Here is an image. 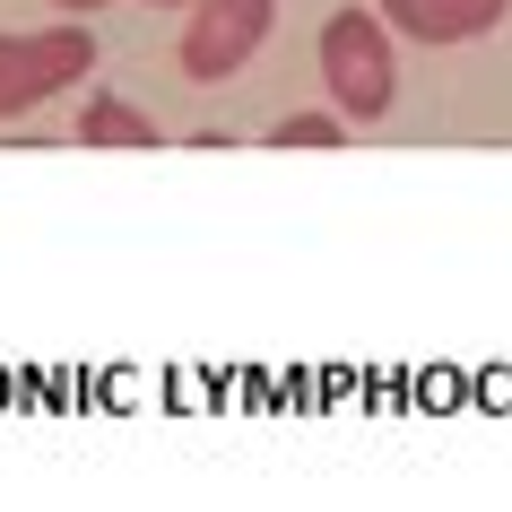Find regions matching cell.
<instances>
[{
    "instance_id": "cell-3",
    "label": "cell",
    "mask_w": 512,
    "mask_h": 512,
    "mask_svg": "<svg viewBox=\"0 0 512 512\" xmlns=\"http://www.w3.org/2000/svg\"><path fill=\"white\" fill-rule=\"evenodd\" d=\"M278 0H191V35H183V70L191 79H235L243 61L270 44Z\"/></svg>"
},
{
    "instance_id": "cell-9",
    "label": "cell",
    "mask_w": 512,
    "mask_h": 512,
    "mask_svg": "<svg viewBox=\"0 0 512 512\" xmlns=\"http://www.w3.org/2000/svg\"><path fill=\"white\" fill-rule=\"evenodd\" d=\"M157 9H191V0H157Z\"/></svg>"
},
{
    "instance_id": "cell-1",
    "label": "cell",
    "mask_w": 512,
    "mask_h": 512,
    "mask_svg": "<svg viewBox=\"0 0 512 512\" xmlns=\"http://www.w3.org/2000/svg\"><path fill=\"white\" fill-rule=\"evenodd\" d=\"M322 79H330V105L348 113V122L391 113V96H400V53H391V18L382 9H339L322 27Z\"/></svg>"
},
{
    "instance_id": "cell-4",
    "label": "cell",
    "mask_w": 512,
    "mask_h": 512,
    "mask_svg": "<svg viewBox=\"0 0 512 512\" xmlns=\"http://www.w3.org/2000/svg\"><path fill=\"white\" fill-rule=\"evenodd\" d=\"M79 139H87V148H157V122H148L131 96H87Z\"/></svg>"
},
{
    "instance_id": "cell-2",
    "label": "cell",
    "mask_w": 512,
    "mask_h": 512,
    "mask_svg": "<svg viewBox=\"0 0 512 512\" xmlns=\"http://www.w3.org/2000/svg\"><path fill=\"white\" fill-rule=\"evenodd\" d=\"M87 61H96V44H87L79 27L0 35V122H9V113H35L44 96H61V87H79Z\"/></svg>"
},
{
    "instance_id": "cell-5",
    "label": "cell",
    "mask_w": 512,
    "mask_h": 512,
    "mask_svg": "<svg viewBox=\"0 0 512 512\" xmlns=\"http://www.w3.org/2000/svg\"><path fill=\"white\" fill-rule=\"evenodd\" d=\"M382 18H391L408 44H469V27H460V0H382Z\"/></svg>"
},
{
    "instance_id": "cell-7",
    "label": "cell",
    "mask_w": 512,
    "mask_h": 512,
    "mask_svg": "<svg viewBox=\"0 0 512 512\" xmlns=\"http://www.w3.org/2000/svg\"><path fill=\"white\" fill-rule=\"evenodd\" d=\"M504 9H512V0H460V27L486 35V27H504Z\"/></svg>"
},
{
    "instance_id": "cell-8",
    "label": "cell",
    "mask_w": 512,
    "mask_h": 512,
    "mask_svg": "<svg viewBox=\"0 0 512 512\" xmlns=\"http://www.w3.org/2000/svg\"><path fill=\"white\" fill-rule=\"evenodd\" d=\"M61 9H70V18H79V9H87V18H96V9H105V0H61Z\"/></svg>"
},
{
    "instance_id": "cell-6",
    "label": "cell",
    "mask_w": 512,
    "mask_h": 512,
    "mask_svg": "<svg viewBox=\"0 0 512 512\" xmlns=\"http://www.w3.org/2000/svg\"><path fill=\"white\" fill-rule=\"evenodd\" d=\"M339 139H348L339 113H287V122L270 131V148H339Z\"/></svg>"
}]
</instances>
